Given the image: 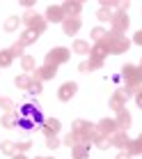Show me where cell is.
<instances>
[{"label": "cell", "instance_id": "obj_8", "mask_svg": "<svg viewBox=\"0 0 142 159\" xmlns=\"http://www.w3.org/2000/svg\"><path fill=\"white\" fill-rule=\"evenodd\" d=\"M71 131H76V134L85 136V139L92 143V131H94V125L87 122V120H73V127H71Z\"/></svg>", "mask_w": 142, "mask_h": 159}, {"label": "cell", "instance_id": "obj_36", "mask_svg": "<svg viewBox=\"0 0 142 159\" xmlns=\"http://www.w3.org/2000/svg\"><path fill=\"white\" fill-rule=\"evenodd\" d=\"M133 44H138V46H142V30H138L133 35Z\"/></svg>", "mask_w": 142, "mask_h": 159}, {"label": "cell", "instance_id": "obj_21", "mask_svg": "<svg viewBox=\"0 0 142 159\" xmlns=\"http://www.w3.org/2000/svg\"><path fill=\"white\" fill-rule=\"evenodd\" d=\"M37 39H39V32H35V30H23V35H21V44L23 46H30V44H35Z\"/></svg>", "mask_w": 142, "mask_h": 159}, {"label": "cell", "instance_id": "obj_38", "mask_svg": "<svg viewBox=\"0 0 142 159\" xmlns=\"http://www.w3.org/2000/svg\"><path fill=\"white\" fill-rule=\"evenodd\" d=\"M117 159H131V155H128V152H119Z\"/></svg>", "mask_w": 142, "mask_h": 159}, {"label": "cell", "instance_id": "obj_11", "mask_svg": "<svg viewBox=\"0 0 142 159\" xmlns=\"http://www.w3.org/2000/svg\"><path fill=\"white\" fill-rule=\"evenodd\" d=\"M62 28H64V35L71 37L83 28V19H80V16H67V19L62 21Z\"/></svg>", "mask_w": 142, "mask_h": 159}, {"label": "cell", "instance_id": "obj_6", "mask_svg": "<svg viewBox=\"0 0 142 159\" xmlns=\"http://www.w3.org/2000/svg\"><path fill=\"white\" fill-rule=\"evenodd\" d=\"M128 97H131V95L126 92V88H119V90H115V95L110 97V104H108V106H110L115 113H119V111H124V108H126L124 104L128 102Z\"/></svg>", "mask_w": 142, "mask_h": 159}, {"label": "cell", "instance_id": "obj_31", "mask_svg": "<svg viewBox=\"0 0 142 159\" xmlns=\"http://www.w3.org/2000/svg\"><path fill=\"white\" fill-rule=\"evenodd\" d=\"M16 143V152H28L32 148V141L30 139H21V141H14Z\"/></svg>", "mask_w": 142, "mask_h": 159}, {"label": "cell", "instance_id": "obj_41", "mask_svg": "<svg viewBox=\"0 0 142 159\" xmlns=\"http://www.w3.org/2000/svg\"><path fill=\"white\" fill-rule=\"evenodd\" d=\"M35 159H48V157H35Z\"/></svg>", "mask_w": 142, "mask_h": 159}, {"label": "cell", "instance_id": "obj_22", "mask_svg": "<svg viewBox=\"0 0 142 159\" xmlns=\"http://www.w3.org/2000/svg\"><path fill=\"white\" fill-rule=\"evenodd\" d=\"M14 85H16V88H21V90H30V85H32V76H30V74H21V76H16V79H14Z\"/></svg>", "mask_w": 142, "mask_h": 159}, {"label": "cell", "instance_id": "obj_16", "mask_svg": "<svg viewBox=\"0 0 142 159\" xmlns=\"http://www.w3.org/2000/svg\"><path fill=\"white\" fill-rule=\"evenodd\" d=\"M115 125H117L119 131H128V127H131V113L126 111V108L117 113V118H115Z\"/></svg>", "mask_w": 142, "mask_h": 159}, {"label": "cell", "instance_id": "obj_19", "mask_svg": "<svg viewBox=\"0 0 142 159\" xmlns=\"http://www.w3.org/2000/svg\"><path fill=\"white\" fill-rule=\"evenodd\" d=\"M99 67H103V62H101V60H94V58H90V60H85V62L78 65V69H80L83 74H87V72H96Z\"/></svg>", "mask_w": 142, "mask_h": 159}, {"label": "cell", "instance_id": "obj_33", "mask_svg": "<svg viewBox=\"0 0 142 159\" xmlns=\"http://www.w3.org/2000/svg\"><path fill=\"white\" fill-rule=\"evenodd\" d=\"M46 148H51V150L60 148V139H57V136H48V139H46Z\"/></svg>", "mask_w": 142, "mask_h": 159}, {"label": "cell", "instance_id": "obj_20", "mask_svg": "<svg viewBox=\"0 0 142 159\" xmlns=\"http://www.w3.org/2000/svg\"><path fill=\"white\" fill-rule=\"evenodd\" d=\"M128 155L131 157H138V155H142V134L138 136V139H131V145H128Z\"/></svg>", "mask_w": 142, "mask_h": 159}, {"label": "cell", "instance_id": "obj_40", "mask_svg": "<svg viewBox=\"0 0 142 159\" xmlns=\"http://www.w3.org/2000/svg\"><path fill=\"white\" fill-rule=\"evenodd\" d=\"M140 81H142V67H140Z\"/></svg>", "mask_w": 142, "mask_h": 159}, {"label": "cell", "instance_id": "obj_23", "mask_svg": "<svg viewBox=\"0 0 142 159\" xmlns=\"http://www.w3.org/2000/svg\"><path fill=\"white\" fill-rule=\"evenodd\" d=\"M21 67L25 69V74H35L37 62H35V58H32V56H23V58H21Z\"/></svg>", "mask_w": 142, "mask_h": 159}, {"label": "cell", "instance_id": "obj_29", "mask_svg": "<svg viewBox=\"0 0 142 159\" xmlns=\"http://www.w3.org/2000/svg\"><path fill=\"white\" fill-rule=\"evenodd\" d=\"M19 25H21V19H19V16H9V19L5 21V30H7V32L16 30V28H19Z\"/></svg>", "mask_w": 142, "mask_h": 159}, {"label": "cell", "instance_id": "obj_37", "mask_svg": "<svg viewBox=\"0 0 142 159\" xmlns=\"http://www.w3.org/2000/svg\"><path fill=\"white\" fill-rule=\"evenodd\" d=\"M135 104H138V106L142 108V90L138 92V95H135Z\"/></svg>", "mask_w": 142, "mask_h": 159}, {"label": "cell", "instance_id": "obj_34", "mask_svg": "<svg viewBox=\"0 0 142 159\" xmlns=\"http://www.w3.org/2000/svg\"><path fill=\"white\" fill-rule=\"evenodd\" d=\"M28 92H32V95H41V83H39V81H32V85H30Z\"/></svg>", "mask_w": 142, "mask_h": 159}, {"label": "cell", "instance_id": "obj_13", "mask_svg": "<svg viewBox=\"0 0 142 159\" xmlns=\"http://www.w3.org/2000/svg\"><path fill=\"white\" fill-rule=\"evenodd\" d=\"M92 143L99 148V150H108V148H112V143H110V136L101 134V131L96 129V125H94V131H92Z\"/></svg>", "mask_w": 142, "mask_h": 159}, {"label": "cell", "instance_id": "obj_39", "mask_svg": "<svg viewBox=\"0 0 142 159\" xmlns=\"http://www.w3.org/2000/svg\"><path fill=\"white\" fill-rule=\"evenodd\" d=\"M12 159H28V157H25V155H23V152H16V155H14Z\"/></svg>", "mask_w": 142, "mask_h": 159}, {"label": "cell", "instance_id": "obj_4", "mask_svg": "<svg viewBox=\"0 0 142 159\" xmlns=\"http://www.w3.org/2000/svg\"><path fill=\"white\" fill-rule=\"evenodd\" d=\"M23 23L28 25V30H35V32H39V35L48 28V21L44 19V16H39L37 12H28L23 16Z\"/></svg>", "mask_w": 142, "mask_h": 159}, {"label": "cell", "instance_id": "obj_17", "mask_svg": "<svg viewBox=\"0 0 142 159\" xmlns=\"http://www.w3.org/2000/svg\"><path fill=\"white\" fill-rule=\"evenodd\" d=\"M96 129H99L101 134H106V136H112L115 131H119V129H117V125H115V120H110V118H103V120H99Z\"/></svg>", "mask_w": 142, "mask_h": 159}, {"label": "cell", "instance_id": "obj_32", "mask_svg": "<svg viewBox=\"0 0 142 159\" xmlns=\"http://www.w3.org/2000/svg\"><path fill=\"white\" fill-rule=\"evenodd\" d=\"M0 106H2V108H5V111H7V113H14V111H16V106H14V102H12V99H9V97H0Z\"/></svg>", "mask_w": 142, "mask_h": 159}, {"label": "cell", "instance_id": "obj_12", "mask_svg": "<svg viewBox=\"0 0 142 159\" xmlns=\"http://www.w3.org/2000/svg\"><path fill=\"white\" fill-rule=\"evenodd\" d=\"M60 129H62V122H60L57 118H46L44 125H41V134L46 136V139H48V136H55Z\"/></svg>", "mask_w": 142, "mask_h": 159}, {"label": "cell", "instance_id": "obj_43", "mask_svg": "<svg viewBox=\"0 0 142 159\" xmlns=\"http://www.w3.org/2000/svg\"><path fill=\"white\" fill-rule=\"evenodd\" d=\"M0 143H2V141H0Z\"/></svg>", "mask_w": 142, "mask_h": 159}, {"label": "cell", "instance_id": "obj_7", "mask_svg": "<svg viewBox=\"0 0 142 159\" xmlns=\"http://www.w3.org/2000/svg\"><path fill=\"white\" fill-rule=\"evenodd\" d=\"M110 143H112V148H117L119 152H126L128 145H131V139H128L126 131H115L110 136Z\"/></svg>", "mask_w": 142, "mask_h": 159}, {"label": "cell", "instance_id": "obj_18", "mask_svg": "<svg viewBox=\"0 0 142 159\" xmlns=\"http://www.w3.org/2000/svg\"><path fill=\"white\" fill-rule=\"evenodd\" d=\"M90 145L92 143H78L71 148V155H73V159H87L90 157Z\"/></svg>", "mask_w": 142, "mask_h": 159}, {"label": "cell", "instance_id": "obj_30", "mask_svg": "<svg viewBox=\"0 0 142 159\" xmlns=\"http://www.w3.org/2000/svg\"><path fill=\"white\" fill-rule=\"evenodd\" d=\"M23 44H21V42H16V44H12V46H9V53H12V58H23L25 56V53H23Z\"/></svg>", "mask_w": 142, "mask_h": 159}, {"label": "cell", "instance_id": "obj_3", "mask_svg": "<svg viewBox=\"0 0 142 159\" xmlns=\"http://www.w3.org/2000/svg\"><path fill=\"white\" fill-rule=\"evenodd\" d=\"M128 25H131V19H128V14H124V12H117L110 19V35H124V32L128 30Z\"/></svg>", "mask_w": 142, "mask_h": 159}, {"label": "cell", "instance_id": "obj_5", "mask_svg": "<svg viewBox=\"0 0 142 159\" xmlns=\"http://www.w3.org/2000/svg\"><path fill=\"white\" fill-rule=\"evenodd\" d=\"M57 74V67L55 65H46L44 62L41 67L35 69V74H32V81H39V83H44V81H53Z\"/></svg>", "mask_w": 142, "mask_h": 159}, {"label": "cell", "instance_id": "obj_1", "mask_svg": "<svg viewBox=\"0 0 142 159\" xmlns=\"http://www.w3.org/2000/svg\"><path fill=\"white\" fill-rule=\"evenodd\" d=\"M106 44H108V53H112V56H122V53H126L131 48L133 42H131L126 35H110V32H108Z\"/></svg>", "mask_w": 142, "mask_h": 159}, {"label": "cell", "instance_id": "obj_2", "mask_svg": "<svg viewBox=\"0 0 142 159\" xmlns=\"http://www.w3.org/2000/svg\"><path fill=\"white\" fill-rule=\"evenodd\" d=\"M69 58H71V51L69 48H64V46H55V48H51V51L46 53V65H64V62H69Z\"/></svg>", "mask_w": 142, "mask_h": 159}, {"label": "cell", "instance_id": "obj_14", "mask_svg": "<svg viewBox=\"0 0 142 159\" xmlns=\"http://www.w3.org/2000/svg\"><path fill=\"white\" fill-rule=\"evenodd\" d=\"M90 58H94V60H101V62L108 58V44H106V39H103V42H96L94 46L90 48Z\"/></svg>", "mask_w": 142, "mask_h": 159}, {"label": "cell", "instance_id": "obj_10", "mask_svg": "<svg viewBox=\"0 0 142 159\" xmlns=\"http://www.w3.org/2000/svg\"><path fill=\"white\" fill-rule=\"evenodd\" d=\"M44 19L48 21V23H62L64 19H67V14H64L62 5H51V7L46 9V16Z\"/></svg>", "mask_w": 142, "mask_h": 159}, {"label": "cell", "instance_id": "obj_42", "mask_svg": "<svg viewBox=\"0 0 142 159\" xmlns=\"http://www.w3.org/2000/svg\"><path fill=\"white\" fill-rule=\"evenodd\" d=\"M140 67H142V62H140Z\"/></svg>", "mask_w": 142, "mask_h": 159}, {"label": "cell", "instance_id": "obj_26", "mask_svg": "<svg viewBox=\"0 0 142 159\" xmlns=\"http://www.w3.org/2000/svg\"><path fill=\"white\" fill-rule=\"evenodd\" d=\"M0 122H2L5 129H14V127H16V111H14V113H5Z\"/></svg>", "mask_w": 142, "mask_h": 159}, {"label": "cell", "instance_id": "obj_9", "mask_svg": "<svg viewBox=\"0 0 142 159\" xmlns=\"http://www.w3.org/2000/svg\"><path fill=\"white\" fill-rule=\"evenodd\" d=\"M78 92V83H73V81H67V83L60 85L57 90V99L60 102H71V97Z\"/></svg>", "mask_w": 142, "mask_h": 159}, {"label": "cell", "instance_id": "obj_15", "mask_svg": "<svg viewBox=\"0 0 142 159\" xmlns=\"http://www.w3.org/2000/svg\"><path fill=\"white\" fill-rule=\"evenodd\" d=\"M62 9L67 16H80L83 12V2H78V0H67V2H62Z\"/></svg>", "mask_w": 142, "mask_h": 159}, {"label": "cell", "instance_id": "obj_27", "mask_svg": "<svg viewBox=\"0 0 142 159\" xmlns=\"http://www.w3.org/2000/svg\"><path fill=\"white\" fill-rule=\"evenodd\" d=\"M12 62H14V58L9 53V48H2L0 51V67H12Z\"/></svg>", "mask_w": 142, "mask_h": 159}, {"label": "cell", "instance_id": "obj_25", "mask_svg": "<svg viewBox=\"0 0 142 159\" xmlns=\"http://www.w3.org/2000/svg\"><path fill=\"white\" fill-rule=\"evenodd\" d=\"M0 152H5L7 157H14L16 155V143L14 141H2L0 143Z\"/></svg>", "mask_w": 142, "mask_h": 159}, {"label": "cell", "instance_id": "obj_24", "mask_svg": "<svg viewBox=\"0 0 142 159\" xmlns=\"http://www.w3.org/2000/svg\"><path fill=\"white\" fill-rule=\"evenodd\" d=\"M71 48H73V53H80V56H85V53H90V48H92V46H90V44H87L85 39H76Z\"/></svg>", "mask_w": 142, "mask_h": 159}, {"label": "cell", "instance_id": "obj_28", "mask_svg": "<svg viewBox=\"0 0 142 159\" xmlns=\"http://www.w3.org/2000/svg\"><path fill=\"white\" fill-rule=\"evenodd\" d=\"M106 37H108V30H106V28H101V25L92 30V39H94V44H96V42H103Z\"/></svg>", "mask_w": 142, "mask_h": 159}, {"label": "cell", "instance_id": "obj_35", "mask_svg": "<svg viewBox=\"0 0 142 159\" xmlns=\"http://www.w3.org/2000/svg\"><path fill=\"white\" fill-rule=\"evenodd\" d=\"M35 111H37V108H32L30 104H28V106H23V108H21V116H28V118H32V113H35Z\"/></svg>", "mask_w": 142, "mask_h": 159}]
</instances>
